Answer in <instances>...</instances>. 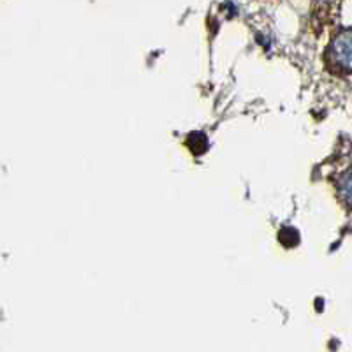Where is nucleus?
I'll list each match as a JSON object with an SVG mask.
<instances>
[{"label":"nucleus","instance_id":"nucleus-1","mask_svg":"<svg viewBox=\"0 0 352 352\" xmlns=\"http://www.w3.org/2000/svg\"><path fill=\"white\" fill-rule=\"evenodd\" d=\"M328 58L342 71H352V28L344 30L331 41Z\"/></svg>","mask_w":352,"mask_h":352},{"label":"nucleus","instance_id":"nucleus-2","mask_svg":"<svg viewBox=\"0 0 352 352\" xmlns=\"http://www.w3.org/2000/svg\"><path fill=\"white\" fill-rule=\"evenodd\" d=\"M338 194L347 206H352V168L338 178Z\"/></svg>","mask_w":352,"mask_h":352}]
</instances>
